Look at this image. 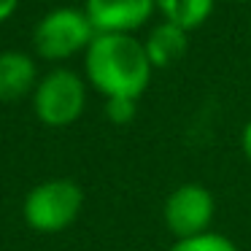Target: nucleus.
<instances>
[{
  "label": "nucleus",
  "instance_id": "nucleus-12",
  "mask_svg": "<svg viewBox=\"0 0 251 251\" xmlns=\"http://www.w3.org/2000/svg\"><path fill=\"white\" fill-rule=\"evenodd\" d=\"M240 151H243V157H246V162L251 165V119L246 122V127H243V132H240Z\"/></svg>",
  "mask_w": 251,
  "mask_h": 251
},
{
  "label": "nucleus",
  "instance_id": "nucleus-15",
  "mask_svg": "<svg viewBox=\"0 0 251 251\" xmlns=\"http://www.w3.org/2000/svg\"><path fill=\"white\" fill-rule=\"evenodd\" d=\"M249 35H251V25H249Z\"/></svg>",
  "mask_w": 251,
  "mask_h": 251
},
{
  "label": "nucleus",
  "instance_id": "nucleus-1",
  "mask_svg": "<svg viewBox=\"0 0 251 251\" xmlns=\"http://www.w3.org/2000/svg\"><path fill=\"white\" fill-rule=\"evenodd\" d=\"M151 62L146 57L143 41L125 33H98L89 49L84 51L87 81L111 98L138 100L151 81Z\"/></svg>",
  "mask_w": 251,
  "mask_h": 251
},
{
  "label": "nucleus",
  "instance_id": "nucleus-4",
  "mask_svg": "<svg viewBox=\"0 0 251 251\" xmlns=\"http://www.w3.org/2000/svg\"><path fill=\"white\" fill-rule=\"evenodd\" d=\"M87 108V84L71 68H54L38 78L33 92V111L41 125L68 127Z\"/></svg>",
  "mask_w": 251,
  "mask_h": 251
},
{
  "label": "nucleus",
  "instance_id": "nucleus-7",
  "mask_svg": "<svg viewBox=\"0 0 251 251\" xmlns=\"http://www.w3.org/2000/svg\"><path fill=\"white\" fill-rule=\"evenodd\" d=\"M38 84V68L35 60L25 51H0V103H14V100L27 98L35 92Z\"/></svg>",
  "mask_w": 251,
  "mask_h": 251
},
{
  "label": "nucleus",
  "instance_id": "nucleus-5",
  "mask_svg": "<svg viewBox=\"0 0 251 251\" xmlns=\"http://www.w3.org/2000/svg\"><path fill=\"white\" fill-rule=\"evenodd\" d=\"M213 216H216V200H213L211 189H205L202 184L176 186L162 205L165 227L170 229L176 240L211 232Z\"/></svg>",
  "mask_w": 251,
  "mask_h": 251
},
{
  "label": "nucleus",
  "instance_id": "nucleus-3",
  "mask_svg": "<svg viewBox=\"0 0 251 251\" xmlns=\"http://www.w3.org/2000/svg\"><path fill=\"white\" fill-rule=\"evenodd\" d=\"M95 27L89 17L78 8H54L44 14L33 30V49L41 60H71L78 51H87L95 41Z\"/></svg>",
  "mask_w": 251,
  "mask_h": 251
},
{
  "label": "nucleus",
  "instance_id": "nucleus-13",
  "mask_svg": "<svg viewBox=\"0 0 251 251\" xmlns=\"http://www.w3.org/2000/svg\"><path fill=\"white\" fill-rule=\"evenodd\" d=\"M17 6H19V0H0V25L6 22L8 17H14Z\"/></svg>",
  "mask_w": 251,
  "mask_h": 251
},
{
  "label": "nucleus",
  "instance_id": "nucleus-10",
  "mask_svg": "<svg viewBox=\"0 0 251 251\" xmlns=\"http://www.w3.org/2000/svg\"><path fill=\"white\" fill-rule=\"evenodd\" d=\"M170 251H240L227 235L222 232H202L195 235V238H184V240H176L170 246Z\"/></svg>",
  "mask_w": 251,
  "mask_h": 251
},
{
  "label": "nucleus",
  "instance_id": "nucleus-14",
  "mask_svg": "<svg viewBox=\"0 0 251 251\" xmlns=\"http://www.w3.org/2000/svg\"><path fill=\"white\" fill-rule=\"evenodd\" d=\"M235 3H246V0H235Z\"/></svg>",
  "mask_w": 251,
  "mask_h": 251
},
{
  "label": "nucleus",
  "instance_id": "nucleus-11",
  "mask_svg": "<svg viewBox=\"0 0 251 251\" xmlns=\"http://www.w3.org/2000/svg\"><path fill=\"white\" fill-rule=\"evenodd\" d=\"M138 114V100L130 98H111L105 100V116H108L114 125H130Z\"/></svg>",
  "mask_w": 251,
  "mask_h": 251
},
{
  "label": "nucleus",
  "instance_id": "nucleus-2",
  "mask_svg": "<svg viewBox=\"0 0 251 251\" xmlns=\"http://www.w3.org/2000/svg\"><path fill=\"white\" fill-rule=\"evenodd\" d=\"M84 208V189L73 178H46L25 195L22 219L30 229L57 235L73 227Z\"/></svg>",
  "mask_w": 251,
  "mask_h": 251
},
{
  "label": "nucleus",
  "instance_id": "nucleus-9",
  "mask_svg": "<svg viewBox=\"0 0 251 251\" xmlns=\"http://www.w3.org/2000/svg\"><path fill=\"white\" fill-rule=\"evenodd\" d=\"M154 6L165 17V22L189 33L211 17L213 0H154Z\"/></svg>",
  "mask_w": 251,
  "mask_h": 251
},
{
  "label": "nucleus",
  "instance_id": "nucleus-6",
  "mask_svg": "<svg viewBox=\"0 0 251 251\" xmlns=\"http://www.w3.org/2000/svg\"><path fill=\"white\" fill-rule=\"evenodd\" d=\"M157 11L154 0H87L84 14L95 33H125L132 35Z\"/></svg>",
  "mask_w": 251,
  "mask_h": 251
},
{
  "label": "nucleus",
  "instance_id": "nucleus-8",
  "mask_svg": "<svg viewBox=\"0 0 251 251\" xmlns=\"http://www.w3.org/2000/svg\"><path fill=\"white\" fill-rule=\"evenodd\" d=\"M186 30L176 27L170 22H162L146 35L143 41V49H146V57L151 62V68H168L173 62H178L181 57L189 49V38H186Z\"/></svg>",
  "mask_w": 251,
  "mask_h": 251
}]
</instances>
